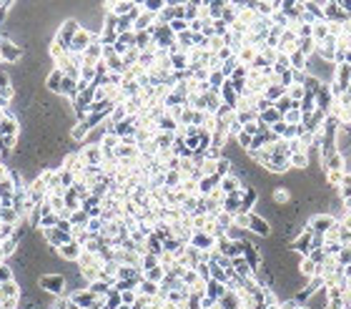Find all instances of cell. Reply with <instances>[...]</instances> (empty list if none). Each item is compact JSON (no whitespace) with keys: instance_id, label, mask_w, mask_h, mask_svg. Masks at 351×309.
Here are the masks:
<instances>
[{"instance_id":"cell-1","label":"cell","mask_w":351,"mask_h":309,"mask_svg":"<svg viewBox=\"0 0 351 309\" xmlns=\"http://www.w3.org/2000/svg\"><path fill=\"white\" fill-rule=\"evenodd\" d=\"M38 284H40L43 292H48L53 297H63L66 294V277H61V274H40Z\"/></svg>"},{"instance_id":"cell-2","label":"cell","mask_w":351,"mask_h":309,"mask_svg":"<svg viewBox=\"0 0 351 309\" xmlns=\"http://www.w3.org/2000/svg\"><path fill=\"white\" fill-rule=\"evenodd\" d=\"M93 40H95V38H93V35L88 33V30H83V28H80V30L75 33V38L70 40L68 51H70V53H73V56H83V53L88 51V46H90Z\"/></svg>"},{"instance_id":"cell-3","label":"cell","mask_w":351,"mask_h":309,"mask_svg":"<svg viewBox=\"0 0 351 309\" xmlns=\"http://www.w3.org/2000/svg\"><path fill=\"white\" fill-rule=\"evenodd\" d=\"M0 51H3V61H5V63H15L18 58H23V48H20L18 43L8 40V38L0 40Z\"/></svg>"},{"instance_id":"cell-4","label":"cell","mask_w":351,"mask_h":309,"mask_svg":"<svg viewBox=\"0 0 351 309\" xmlns=\"http://www.w3.org/2000/svg\"><path fill=\"white\" fill-rule=\"evenodd\" d=\"M78 30H80V25H78L75 20H66V23H63V28H61V30H58V35H56V43H61L63 48H68L70 40L75 38V33H78Z\"/></svg>"},{"instance_id":"cell-5","label":"cell","mask_w":351,"mask_h":309,"mask_svg":"<svg viewBox=\"0 0 351 309\" xmlns=\"http://www.w3.org/2000/svg\"><path fill=\"white\" fill-rule=\"evenodd\" d=\"M58 254H61L63 259H68V261H78V259H80V254H83V244L73 239V241L63 244V246L58 249Z\"/></svg>"},{"instance_id":"cell-6","label":"cell","mask_w":351,"mask_h":309,"mask_svg":"<svg viewBox=\"0 0 351 309\" xmlns=\"http://www.w3.org/2000/svg\"><path fill=\"white\" fill-rule=\"evenodd\" d=\"M18 297H20V287L15 284V279H10V282H3V284H0V302L18 299Z\"/></svg>"},{"instance_id":"cell-7","label":"cell","mask_w":351,"mask_h":309,"mask_svg":"<svg viewBox=\"0 0 351 309\" xmlns=\"http://www.w3.org/2000/svg\"><path fill=\"white\" fill-rule=\"evenodd\" d=\"M191 244H193V249L206 251V249H211V244H216V236H211V234H206V232H196L191 236Z\"/></svg>"},{"instance_id":"cell-8","label":"cell","mask_w":351,"mask_h":309,"mask_svg":"<svg viewBox=\"0 0 351 309\" xmlns=\"http://www.w3.org/2000/svg\"><path fill=\"white\" fill-rule=\"evenodd\" d=\"M18 128H20L18 116H5L0 121V136H18Z\"/></svg>"},{"instance_id":"cell-9","label":"cell","mask_w":351,"mask_h":309,"mask_svg":"<svg viewBox=\"0 0 351 309\" xmlns=\"http://www.w3.org/2000/svg\"><path fill=\"white\" fill-rule=\"evenodd\" d=\"M63 78L66 73L63 71H58V68H53L48 78H45V85H48V91H53V93H61V85H63Z\"/></svg>"},{"instance_id":"cell-10","label":"cell","mask_w":351,"mask_h":309,"mask_svg":"<svg viewBox=\"0 0 351 309\" xmlns=\"http://www.w3.org/2000/svg\"><path fill=\"white\" fill-rule=\"evenodd\" d=\"M218 189L223 191V196H228V194H238V191H241V186H238V179H236V176H223V179H221V184H218Z\"/></svg>"},{"instance_id":"cell-11","label":"cell","mask_w":351,"mask_h":309,"mask_svg":"<svg viewBox=\"0 0 351 309\" xmlns=\"http://www.w3.org/2000/svg\"><path fill=\"white\" fill-rule=\"evenodd\" d=\"M251 232H256V234H261V236H269L271 234V227L266 224V219H261V216H254L251 214V227H248Z\"/></svg>"},{"instance_id":"cell-12","label":"cell","mask_w":351,"mask_h":309,"mask_svg":"<svg viewBox=\"0 0 351 309\" xmlns=\"http://www.w3.org/2000/svg\"><path fill=\"white\" fill-rule=\"evenodd\" d=\"M223 294H226V287H223L221 282H213V279H211L209 284H206V297H209L211 302H213V299H221Z\"/></svg>"},{"instance_id":"cell-13","label":"cell","mask_w":351,"mask_h":309,"mask_svg":"<svg viewBox=\"0 0 351 309\" xmlns=\"http://www.w3.org/2000/svg\"><path fill=\"white\" fill-rule=\"evenodd\" d=\"M334 43H336V38H334V35H329V38L319 40V53H321L324 58H334Z\"/></svg>"},{"instance_id":"cell-14","label":"cell","mask_w":351,"mask_h":309,"mask_svg":"<svg viewBox=\"0 0 351 309\" xmlns=\"http://www.w3.org/2000/svg\"><path fill=\"white\" fill-rule=\"evenodd\" d=\"M336 222L331 219V216H316V219H311V229L319 234V232H324V229H329V227H334Z\"/></svg>"},{"instance_id":"cell-15","label":"cell","mask_w":351,"mask_h":309,"mask_svg":"<svg viewBox=\"0 0 351 309\" xmlns=\"http://www.w3.org/2000/svg\"><path fill=\"white\" fill-rule=\"evenodd\" d=\"M301 118H304V111H301V108H298V106H296V108H291V111H286V113H283V123H286V126H296V123H298V121H301Z\"/></svg>"},{"instance_id":"cell-16","label":"cell","mask_w":351,"mask_h":309,"mask_svg":"<svg viewBox=\"0 0 351 309\" xmlns=\"http://www.w3.org/2000/svg\"><path fill=\"white\" fill-rule=\"evenodd\" d=\"M88 123L85 121H78V123H73V131H70V136L75 139V141H83V139H88Z\"/></svg>"},{"instance_id":"cell-17","label":"cell","mask_w":351,"mask_h":309,"mask_svg":"<svg viewBox=\"0 0 351 309\" xmlns=\"http://www.w3.org/2000/svg\"><path fill=\"white\" fill-rule=\"evenodd\" d=\"M18 239H20V234L15 232L10 239H5V241H3V259H5V256H10V254H15V249H18Z\"/></svg>"},{"instance_id":"cell-18","label":"cell","mask_w":351,"mask_h":309,"mask_svg":"<svg viewBox=\"0 0 351 309\" xmlns=\"http://www.w3.org/2000/svg\"><path fill=\"white\" fill-rule=\"evenodd\" d=\"M88 289L95 297H108L111 294V284H106V282H93V284H88Z\"/></svg>"},{"instance_id":"cell-19","label":"cell","mask_w":351,"mask_h":309,"mask_svg":"<svg viewBox=\"0 0 351 309\" xmlns=\"http://www.w3.org/2000/svg\"><path fill=\"white\" fill-rule=\"evenodd\" d=\"M171 66L181 71V68H186V66H191V58H188L186 53H173V56H171Z\"/></svg>"},{"instance_id":"cell-20","label":"cell","mask_w":351,"mask_h":309,"mask_svg":"<svg viewBox=\"0 0 351 309\" xmlns=\"http://www.w3.org/2000/svg\"><path fill=\"white\" fill-rule=\"evenodd\" d=\"M168 28L173 30V35H176V33L181 35V33H186V30H188V20H171V23H168Z\"/></svg>"},{"instance_id":"cell-21","label":"cell","mask_w":351,"mask_h":309,"mask_svg":"<svg viewBox=\"0 0 351 309\" xmlns=\"http://www.w3.org/2000/svg\"><path fill=\"white\" fill-rule=\"evenodd\" d=\"M304 58H306V56H304L301 51H296V53H291V58H288V61H291V66H293L296 71H301V68L306 66V63H304Z\"/></svg>"},{"instance_id":"cell-22","label":"cell","mask_w":351,"mask_h":309,"mask_svg":"<svg viewBox=\"0 0 351 309\" xmlns=\"http://www.w3.org/2000/svg\"><path fill=\"white\" fill-rule=\"evenodd\" d=\"M221 80H226V76H223V73H221V71L216 68V71H213V73H211V76H209V83H211V85H213V88H221V85H223Z\"/></svg>"},{"instance_id":"cell-23","label":"cell","mask_w":351,"mask_h":309,"mask_svg":"<svg viewBox=\"0 0 351 309\" xmlns=\"http://www.w3.org/2000/svg\"><path fill=\"white\" fill-rule=\"evenodd\" d=\"M0 98H3V101H5L8 106H10V101L15 98V88H13V83H10V85H5V88L0 91Z\"/></svg>"},{"instance_id":"cell-24","label":"cell","mask_w":351,"mask_h":309,"mask_svg":"<svg viewBox=\"0 0 351 309\" xmlns=\"http://www.w3.org/2000/svg\"><path fill=\"white\" fill-rule=\"evenodd\" d=\"M274 201H279V204H288V201H291V194H288L286 189H276V191H274Z\"/></svg>"},{"instance_id":"cell-25","label":"cell","mask_w":351,"mask_h":309,"mask_svg":"<svg viewBox=\"0 0 351 309\" xmlns=\"http://www.w3.org/2000/svg\"><path fill=\"white\" fill-rule=\"evenodd\" d=\"M301 272H304L306 277H311V274L316 272V264H314V259H304V261H301Z\"/></svg>"},{"instance_id":"cell-26","label":"cell","mask_w":351,"mask_h":309,"mask_svg":"<svg viewBox=\"0 0 351 309\" xmlns=\"http://www.w3.org/2000/svg\"><path fill=\"white\" fill-rule=\"evenodd\" d=\"M10 279H13L10 264H0V284H3V282H10Z\"/></svg>"},{"instance_id":"cell-27","label":"cell","mask_w":351,"mask_h":309,"mask_svg":"<svg viewBox=\"0 0 351 309\" xmlns=\"http://www.w3.org/2000/svg\"><path fill=\"white\" fill-rule=\"evenodd\" d=\"M301 98H304V85H301V83H296V85L291 88V101H293V103H298Z\"/></svg>"},{"instance_id":"cell-28","label":"cell","mask_w":351,"mask_h":309,"mask_svg":"<svg viewBox=\"0 0 351 309\" xmlns=\"http://www.w3.org/2000/svg\"><path fill=\"white\" fill-rule=\"evenodd\" d=\"M288 161H291L293 166L304 168V166H306V154H291V156H288Z\"/></svg>"},{"instance_id":"cell-29","label":"cell","mask_w":351,"mask_h":309,"mask_svg":"<svg viewBox=\"0 0 351 309\" xmlns=\"http://www.w3.org/2000/svg\"><path fill=\"white\" fill-rule=\"evenodd\" d=\"M238 141H241V146H246V149H251V134H246V131H241V134H238Z\"/></svg>"},{"instance_id":"cell-30","label":"cell","mask_w":351,"mask_h":309,"mask_svg":"<svg viewBox=\"0 0 351 309\" xmlns=\"http://www.w3.org/2000/svg\"><path fill=\"white\" fill-rule=\"evenodd\" d=\"M5 85H10V78H8V73H3V71H0V91H3Z\"/></svg>"},{"instance_id":"cell-31","label":"cell","mask_w":351,"mask_h":309,"mask_svg":"<svg viewBox=\"0 0 351 309\" xmlns=\"http://www.w3.org/2000/svg\"><path fill=\"white\" fill-rule=\"evenodd\" d=\"M8 173H10V168H8L5 163H0V181H3V179H8Z\"/></svg>"},{"instance_id":"cell-32","label":"cell","mask_w":351,"mask_h":309,"mask_svg":"<svg viewBox=\"0 0 351 309\" xmlns=\"http://www.w3.org/2000/svg\"><path fill=\"white\" fill-rule=\"evenodd\" d=\"M0 63H5V61H3V51H0Z\"/></svg>"},{"instance_id":"cell-33","label":"cell","mask_w":351,"mask_h":309,"mask_svg":"<svg viewBox=\"0 0 351 309\" xmlns=\"http://www.w3.org/2000/svg\"><path fill=\"white\" fill-rule=\"evenodd\" d=\"M0 232H3V222H0Z\"/></svg>"}]
</instances>
